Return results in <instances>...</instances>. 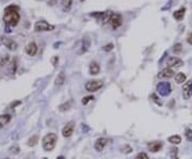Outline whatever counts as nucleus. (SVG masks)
<instances>
[{
    "instance_id": "1",
    "label": "nucleus",
    "mask_w": 192,
    "mask_h": 159,
    "mask_svg": "<svg viewBox=\"0 0 192 159\" xmlns=\"http://www.w3.org/2000/svg\"><path fill=\"white\" fill-rule=\"evenodd\" d=\"M20 16H19V8L15 4L7 7L4 9V15H3V23L10 27H15L17 26Z\"/></svg>"
},
{
    "instance_id": "2",
    "label": "nucleus",
    "mask_w": 192,
    "mask_h": 159,
    "mask_svg": "<svg viewBox=\"0 0 192 159\" xmlns=\"http://www.w3.org/2000/svg\"><path fill=\"white\" fill-rule=\"evenodd\" d=\"M57 141H58V136L56 134H54V132L47 134L42 140L43 148H44L46 152L52 151L55 148V146H56Z\"/></svg>"
},
{
    "instance_id": "3",
    "label": "nucleus",
    "mask_w": 192,
    "mask_h": 159,
    "mask_svg": "<svg viewBox=\"0 0 192 159\" xmlns=\"http://www.w3.org/2000/svg\"><path fill=\"white\" fill-rule=\"evenodd\" d=\"M55 29L54 25H50L49 23L45 20H38L34 25V30L37 32H43V31H52Z\"/></svg>"
},
{
    "instance_id": "4",
    "label": "nucleus",
    "mask_w": 192,
    "mask_h": 159,
    "mask_svg": "<svg viewBox=\"0 0 192 159\" xmlns=\"http://www.w3.org/2000/svg\"><path fill=\"white\" fill-rule=\"evenodd\" d=\"M172 91L171 84L167 81H162L157 84V92L160 94L161 96H168Z\"/></svg>"
},
{
    "instance_id": "5",
    "label": "nucleus",
    "mask_w": 192,
    "mask_h": 159,
    "mask_svg": "<svg viewBox=\"0 0 192 159\" xmlns=\"http://www.w3.org/2000/svg\"><path fill=\"white\" fill-rule=\"evenodd\" d=\"M104 86V82L102 80H91L85 83V90L88 92H96Z\"/></svg>"
},
{
    "instance_id": "6",
    "label": "nucleus",
    "mask_w": 192,
    "mask_h": 159,
    "mask_svg": "<svg viewBox=\"0 0 192 159\" xmlns=\"http://www.w3.org/2000/svg\"><path fill=\"white\" fill-rule=\"evenodd\" d=\"M112 12L107 11V12H103V13H93L92 15L98 19V21L103 24V25H106V24H109V20L112 16Z\"/></svg>"
},
{
    "instance_id": "7",
    "label": "nucleus",
    "mask_w": 192,
    "mask_h": 159,
    "mask_svg": "<svg viewBox=\"0 0 192 159\" xmlns=\"http://www.w3.org/2000/svg\"><path fill=\"white\" fill-rule=\"evenodd\" d=\"M122 24H123V17H122V15L115 14V13L112 14L111 18H110V20H109V25L111 26V28L115 30V29L121 27Z\"/></svg>"
},
{
    "instance_id": "8",
    "label": "nucleus",
    "mask_w": 192,
    "mask_h": 159,
    "mask_svg": "<svg viewBox=\"0 0 192 159\" xmlns=\"http://www.w3.org/2000/svg\"><path fill=\"white\" fill-rule=\"evenodd\" d=\"M182 96L185 99H189L192 97V81L189 80L182 86Z\"/></svg>"
},
{
    "instance_id": "9",
    "label": "nucleus",
    "mask_w": 192,
    "mask_h": 159,
    "mask_svg": "<svg viewBox=\"0 0 192 159\" xmlns=\"http://www.w3.org/2000/svg\"><path fill=\"white\" fill-rule=\"evenodd\" d=\"M74 128H75V123L73 121L67 123L65 126L63 127V129H62V135H63L64 138H69L73 135Z\"/></svg>"
},
{
    "instance_id": "10",
    "label": "nucleus",
    "mask_w": 192,
    "mask_h": 159,
    "mask_svg": "<svg viewBox=\"0 0 192 159\" xmlns=\"http://www.w3.org/2000/svg\"><path fill=\"white\" fill-rule=\"evenodd\" d=\"M167 64H168V67H181L184 65V62H182L181 59H179V58L177 57H170L169 59H168L167 61Z\"/></svg>"
},
{
    "instance_id": "11",
    "label": "nucleus",
    "mask_w": 192,
    "mask_h": 159,
    "mask_svg": "<svg viewBox=\"0 0 192 159\" xmlns=\"http://www.w3.org/2000/svg\"><path fill=\"white\" fill-rule=\"evenodd\" d=\"M1 42L7 48H9L10 50H15L17 48V44H16L15 41H13L12 38H7V37H2L1 38Z\"/></svg>"
},
{
    "instance_id": "12",
    "label": "nucleus",
    "mask_w": 192,
    "mask_h": 159,
    "mask_svg": "<svg viewBox=\"0 0 192 159\" xmlns=\"http://www.w3.org/2000/svg\"><path fill=\"white\" fill-rule=\"evenodd\" d=\"M147 148L152 153H157V152H159L162 148V142H159V141L148 142Z\"/></svg>"
},
{
    "instance_id": "13",
    "label": "nucleus",
    "mask_w": 192,
    "mask_h": 159,
    "mask_svg": "<svg viewBox=\"0 0 192 159\" xmlns=\"http://www.w3.org/2000/svg\"><path fill=\"white\" fill-rule=\"evenodd\" d=\"M108 142H109V140H108L107 138H99L97 139L94 144V148L95 150L97 152H102L103 150L105 148V146L108 144Z\"/></svg>"
},
{
    "instance_id": "14",
    "label": "nucleus",
    "mask_w": 192,
    "mask_h": 159,
    "mask_svg": "<svg viewBox=\"0 0 192 159\" xmlns=\"http://www.w3.org/2000/svg\"><path fill=\"white\" fill-rule=\"evenodd\" d=\"M26 52H27L29 56H31V57L35 56V55H37V44H35L34 42L29 43L27 46H26Z\"/></svg>"
},
{
    "instance_id": "15",
    "label": "nucleus",
    "mask_w": 192,
    "mask_h": 159,
    "mask_svg": "<svg viewBox=\"0 0 192 159\" xmlns=\"http://www.w3.org/2000/svg\"><path fill=\"white\" fill-rule=\"evenodd\" d=\"M174 75H175L174 71H173L172 68H170V67H167V68H163L162 71L160 72L158 77H159V78H172Z\"/></svg>"
},
{
    "instance_id": "16",
    "label": "nucleus",
    "mask_w": 192,
    "mask_h": 159,
    "mask_svg": "<svg viewBox=\"0 0 192 159\" xmlns=\"http://www.w3.org/2000/svg\"><path fill=\"white\" fill-rule=\"evenodd\" d=\"M79 45H80V46H79L78 51L77 52H78L79 55H82V54H85L86 50H88L89 46H90V42L86 41V40H82V41L79 42Z\"/></svg>"
},
{
    "instance_id": "17",
    "label": "nucleus",
    "mask_w": 192,
    "mask_h": 159,
    "mask_svg": "<svg viewBox=\"0 0 192 159\" xmlns=\"http://www.w3.org/2000/svg\"><path fill=\"white\" fill-rule=\"evenodd\" d=\"M185 14H186V9L181 8L179 10H177V11H175L174 13H173V16H174V18L176 19V20H181V19L184 18Z\"/></svg>"
},
{
    "instance_id": "18",
    "label": "nucleus",
    "mask_w": 192,
    "mask_h": 159,
    "mask_svg": "<svg viewBox=\"0 0 192 159\" xmlns=\"http://www.w3.org/2000/svg\"><path fill=\"white\" fill-rule=\"evenodd\" d=\"M11 121V115L10 114H2L0 115V129L4 127L7 124H9Z\"/></svg>"
},
{
    "instance_id": "19",
    "label": "nucleus",
    "mask_w": 192,
    "mask_h": 159,
    "mask_svg": "<svg viewBox=\"0 0 192 159\" xmlns=\"http://www.w3.org/2000/svg\"><path fill=\"white\" fill-rule=\"evenodd\" d=\"M72 106H73V100H72V99H68V100H67V102L63 103V104H62V105H60V106H59V110H60V111H62V112L67 111V110L71 109Z\"/></svg>"
},
{
    "instance_id": "20",
    "label": "nucleus",
    "mask_w": 192,
    "mask_h": 159,
    "mask_svg": "<svg viewBox=\"0 0 192 159\" xmlns=\"http://www.w3.org/2000/svg\"><path fill=\"white\" fill-rule=\"evenodd\" d=\"M100 71V67L97 62H92L90 64V74L91 75H97Z\"/></svg>"
},
{
    "instance_id": "21",
    "label": "nucleus",
    "mask_w": 192,
    "mask_h": 159,
    "mask_svg": "<svg viewBox=\"0 0 192 159\" xmlns=\"http://www.w3.org/2000/svg\"><path fill=\"white\" fill-rule=\"evenodd\" d=\"M64 82H65V74H64L63 72H61L60 74H58L56 80H55V83H56V86H61Z\"/></svg>"
},
{
    "instance_id": "22",
    "label": "nucleus",
    "mask_w": 192,
    "mask_h": 159,
    "mask_svg": "<svg viewBox=\"0 0 192 159\" xmlns=\"http://www.w3.org/2000/svg\"><path fill=\"white\" fill-rule=\"evenodd\" d=\"M72 3L73 1L72 0H61V6L64 12H68L72 8Z\"/></svg>"
},
{
    "instance_id": "23",
    "label": "nucleus",
    "mask_w": 192,
    "mask_h": 159,
    "mask_svg": "<svg viewBox=\"0 0 192 159\" xmlns=\"http://www.w3.org/2000/svg\"><path fill=\"white\" fill-rule=\"evenodd\" d=\"M186 78L187 77L184 73H177L176 75H175V82L178 84H181L186 81Z\"/></svg>"
},
{
    "instance_id": "24",
    "label": "nucleus",
    "mask_w": 192,
    "mask_h": 159,
    "mask_svg": "<svg viewBox=\"0 0 192 159\" xmlns=\"http://www.w3.org/2000/svg\"><path fill=\"white\" fill-rule=\"evenodd\" d=\"M37 142H38V136L37 135H33V136L28 140L27 144L29 146H34V145H37Z\"/></svg>"
},
{
    "instance_id": "25",
    "label": "nucleus",
    "mask_w": 192,
    "mask_h": 159,
    "mask_svg": "<svg viewBox=\"0 0 192 159\" xmlns=\"http://www.w3.org/2000/svg\"><path fill=\"white\" fill-rule=\"evenodd\" d=\"M169 142L172 144H179L181 142V138L179 136H177V135H175V136H172L169 138Z\"/></svg>"
},
{
    "instance_id": "26",
    "label": "nucleus",
    "mask_w": 192,
    "mask_h": 159,
    "mask_svg": "<svg viewBox=\"0 0 192 159\" xmlns=\"http://www.w3.org/2000/svg\"><path fill=\"white\" fill-rule=\"evenodd\" d=\"M170 156L172 159H178V150L177 148H172L170 151Z\"/></svg>"
},
{
    "instance_id": "27",
    "label": "nucleus",
    "mask_w": 192,
    "mask_h": 159,
    "mask_svg": "<svg viewBox=\"0 0 192 159\" xmlns=\"http://www.w3.org/2000/svg\"><path fill=\"white\" fill-rule=\"evenodd\" d=\"M181 50H182V45L179 44V43H177V44H175L174 46H173V52H174V54H177V55L181 54Z\"/></svg>"
},
{
    "instance_id": "28",
    "label": "nucleus",
    "mask_w": 192,
    "mask_h": 159,
    "mask_svg": "<svg viewBox=\"0 0 192 159\" xmlns=\"http://www.w3.org/2000/svg\"><path fill=\"white\" fill-rule=\"evenodd\" d=\"M9 152L11 154H13V155H17L19 152H20V148H19L18 145H13V146H11V148H10Z\"/></svg>"
},
{
    "instance_id": "29",
    "label": "nucleus",
    "mask_w": 192,
    "mask_h": 159,
    "mask_svg": "<svg viewBox=\"0 0 192 159\" xmlns=\"http://www.w3.org/2000/svg\"><path fill=\"white\" fill-rule=\"evenodd\" d=\"M15 71H16V61L15 60H13L9 65V72L11 74H14L15 73Z\"/></svg>"
},
{
    "instance_id": "30",
    "label": "nucleus",
    "mask_w": 192,
    "mask_h": 159,
    "mask_svg": "<svg viewBox=\"0 0 192 159\" xmlns=\"http://www.w3.org/2000/svg\"><path fill=\"white\" fill-rule=\"evenodd\" d=\"M9 60H10L9 56H3V57L0 56V66L6 65V64L9 62Z\"/></svg>"
},
{
    "instance_id": "31",
    "label": "nucleus",
    "mask_w": 192,
    "mask_h": 159,
    "mask_svg": "<svg viewBox=\"0 0 192 159\" xmlns=\"http://www.w3.org/2000/svg\"><path fill=\"white\" fill-rule=\"evenodd\" d=\"M122 152L125 154H129L133 152V148H131L130 145H128V144H126V145H124L123 148H122Z\"/></svg>"
},
{
    "instance_id": "32",
    "label": "nucleus",
    "mask_w": 192,
    "mask_h": 159,
    "mask_svg": "<svg viewBox=\"0 0 192 159\" xmlns=\"http://www.w3.org/2000/svg\"><path fill=\"white\" fill-rule=\"evenodd\" d=\"M94 99V96L93 95H90V96H85V97H83L82 98V105H86L89 102H91V100H93Z\"/></svg>"
},
{
    "instance_id": "33",
    "label": "nucleus",
    "mask_w": 192,
    "mask_h": 159,
    "mask_svg": "<svg viewBox=\"0 0 192 159\" xmlns=\"http://www.w3.org/2000/svg\"><path fill=\"white\" fill-rule=\"evenodd\" d=\"M185 136H186V138L188 139L189 141H192V130L190 128L186 129V131H185Z\"/></svg>"
},
{
    "instance_id": "34",
    "label": "nucleus",
    "mask_w": 192,
    "mask_h": 159,
    "mask_svg": "<svg viewBox=\"0 0 192 159\" xmlns=\"http://www.w3.org/2000/svg\"><path fill=\"white\" fill-rule=\"evenodd\" d=\"M136 159H150V158H148V156L146 153H139L138 155H137Z\"/></svg>"
},
{
    "instance_id": "35",
    "label": "nucleus",
    "mask_w": 192,
    "mask_h": 159,
    "mask_svg": "<svg viewBox=\"0 0 192 159\" xmlns=\"http://www.w3.org/2000/svg\"><path fill=\"white\" fill-rule=\"evenodd\" d=\"M112 48H113V44H108V45H106V46L103 47V49L105 50V51H110V50H112Z\"/></svg>"
},
{
    "instance_id": "36",
    "label": "nucleus",
    "mask_w": 192,
    "mask_h": 159,
    "mask_svg": "<svg viewBox=\"0 0 192 159\" xmlns=\"http://www.w3.org/2000/svg\"><path fill=\"white\" fill-rule=\"evenodd\" d=\"M58 62H59V58H58L57 56H55V57L51 58V63H52V65H54V66H57Z\"/></svg>"
},
{
    "instance_id": "37",
    "label": "nucleus",
    "mask_w": 192,
    "mask_h": 159,
    "mask_svg": "<svg viewBox=\"0 0 192 159\" xmlns=\"http://www.w3.org/2000/svg\"><path fill=\"white\" fill-rule=\"evenodd\" d=\"M152 98L154 99V102H155V103H157L158 105H160V106L162 105V104H161V102H159V100H158V96L156 95V94H153V95H152Z\"/></svg>"
},
{
    "instance_id": "38",
    "label": "nucleus",
    "mask_w": 192,
    "mask_h": 159,
    "mask_svg": "<svg viewBox=\"0 0 192 159\" xmlns=\"http://www.w3.org/2000/svg\"><path fill=\"white\" fill-rule=\"evenodd\" d=\"M187 42H188L190 45H192V31L191 32H189L188 37H187Z\"/></svg>"
},
{
    "instance_id": "39",
    "label": "nucleus",
    "mask_w": 192,
    "mask_h": 159,
    "mask_svg": "<svg viewBox=\"0 0 192 159\" xmlns=\"http://www.w3.org/2000/svg\"><path fill=\"white\" fill-rule=\"evenodd\" d=\"M21 102H19V100H16V102H13L10 105V108H14V107H16V106H18V105H20Z\"/></svg>"
},
{
    "instance_id": "40",
    "label": "nucleus",
    "mask_w": 192,
    "mask_h": 159,
    "mask_svg": "<svg viewBox=\"0 0 192 159\" xmlns=\"http://www.w3.org/2000/svg\"><path fill=\"white\" fill-rule=\"evenodd\" d=\"M57 159H65V158H64L63 156H59V157H58Z\"/></svg>"
},
{
    "instance_id": "41",
    "label": "nucleus",
    "mask_w": 192,
    "mask_h": 159,
    "mask_svg": "<svg viewBox=\"0 0 192 159\" xmlns=\"http://www.w3.org/2000/svg\"><path fill=\"white\" fill-rule=\"evenodd\" d=\"M79 1H81V2H83V1H85V0H79Z\"/></svg>"
}]
</instances>
